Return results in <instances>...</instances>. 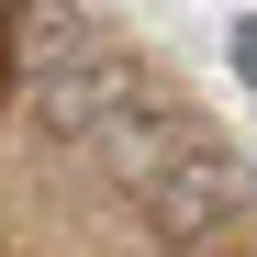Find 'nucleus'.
<instances>
[{
    "instance_id": "obj_2",
    "label": "nucleus",
    "mask_w": 257,
    "mask_h": 257,
    "mask_svg": "<svg viewBox=\"0 0 257 257\" xmlns=\"http://www.w3.org/2000/svg\"><path fill=\"white\" fill-rule=\"evenodd\" d=\"M135 212H146L157 246H212V235H235V212H246V157H235L224 135H190V146L135 190Z\"/></svg>"
},
{
    "instance_id": "obj_1",
    "label": "nucleus",
    "mask_w": 257,
    "mask_h": 257,
    "mask_svg": "<svg viewBox=\"0 0 257 257\" xmlns=\"http://www.w3.org/2000/svg\"><path fill=\"white\" fill-rule=\"evenodd\" d=\"M23 101H34V123H45V135L101 146L112 123L146 101V78H135V56H123L112 34L67 23V12H34V78H23Z\"/></svg>"
},
{
    "instance_id": "obj_3",
    "label": "nucleus",
    "mask_w": 257,
    "mask_h": 257,
    "mask_svg": "<svg viewBox=\"0 0 257 257\" xmlns=\"http://www.w3.org/2000/svg\"><path fill=\"white\" fill-rule=\"evenodd\" d=\"M0 90H12V0H0Z\"/></svg>"
}]
</instances>
